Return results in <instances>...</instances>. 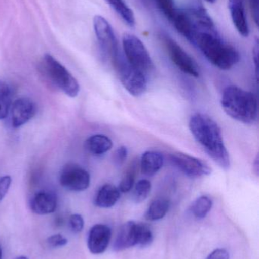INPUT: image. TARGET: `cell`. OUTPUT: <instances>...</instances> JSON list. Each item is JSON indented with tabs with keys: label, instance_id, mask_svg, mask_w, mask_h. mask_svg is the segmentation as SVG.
<instances>
[{
	"label": "cell",
	"instance_id": "obj_27",
	"mask_svg": "<svg viewBox=\"0 0 259 259\" xmlns=\"http://www.w3.org/2000/svg\"><path fill=\"white\" fill-rule=\"evenodd\" d=\"M128 157V149L126 146H120L114 153V162L116 166L120 167L124 164Z\"/></svg>",
	"mask_w": 259,
	"mask_h": 259
},
{
	"label": "cell",
	"instance_id": "obj_29",
	"mask_svg": "<svg viewBox=\"0 0 259 259\" xmlns=\"http://www.w3.org/2000/svg\"><path fill=\"white\" fill-rule=\"evenodd\" d=\"M47 243L51 247H62L68 243V240L61 234H54V235L51 236L47 239Z\"/></svg>",
	"mask_w": 259,
	"mask_h": 259
},
{
	"label": "cell",
	"instance_id": "obj_33",
	"mask_svg": "<svg viewBox=\"0 0 259 259\" xmlns=\"http://www.w3.org/2000/svg\"><path fill=\"white\" fill-rule=\"evenodd\" d=\"M253 170H255V173L258 175V157H257L256 159H255V162H254L253 164Z\"/></svg>",
	"mask_w": 259,
	"mask_h": 259
},
{
	"label": "cell",
	"instance_id": "obj_5",
	"mask_svg": "<svg viewBox=\"0 0 259 259\" xmlns=\"http://www.w3.org/2000/svg\"><path fill=\"white\" fill-rule=\"evenodd\" d=\"M111 62L122 84L131 95L140 97L146 92L147 88V76L134 68L127 62L122 52Z\"/></svg>",
	"mask_w": 259,
	"mask_h": 259
},
{
	"label": "cell",
	"instance_id": "obj_23",
	"mask_svg": "<svg viewBox=\"0 0 259 259\" xmlns=\"http://www.w3.org/2000/svg\"><path fill=\"white\" fill-rule=\"evenodd\" d=\"M12 104L10 88L4 83H0V120L7 118Z\"/></svg>",
	"mask_w": 259,
	"mask_h": 259
},
{
	"label": "cell",
	"instance_id": "obj_3",
	"mask_svg": "<svg viewBox=\"0 0 259 259\" xmlns=\"http://www.w3.org/2000/svg\"><path fill=\"white\" fill-rule=\"evenodd\" d=\"M220 103L227 115L243 124H253L258 118L256 97L239 87L229 86L225 88Z\"/></svg>",
	"mask_w": 259,
	"mask_h": 259
},
{
	"label": "cell",
	"instance_id": "obj_32",
	"mask_svg": "<svg viewBox=\"0 0 259 259\" xmlns=\"http://www.w3.org/2000/svg\"><path fill=\"white\" fill-rule=\"evenodd\" d=\"M249 5L252 9V15L255 19V24L258 23V0H249Z\"/></svg>",
	"mask_w": 259,
	"mask_h": 259
},
{
	"label": "cell",
	"instance_id": "obj_25",
	"mask_svg": "<svg viewBox=\"0 0 259 259\" xmlns=\"http://www.w3.org/2000/svg\"><path fill=\"white\" fill-rule=\"evenodd\" d=\"M137 246L146 247L153 241V234L147 225L142 223L137 224Z\"/></svg>",
	"mask_w": 259,
	"mask_h": 259
},
{
	"label": "cell",
	"instance_id": "obj_4",
	"mask_svg": "<svg viewBox=\"0 0 259 259\" xmlns=\"http://www.w3.org/2000/svg\"><path fill=\"white\" fill-rule=\"evenodd\" d=\"M43 66L47 77L58 89L71 98L79 95L80 91L79 82L53 56L50 54L45 55L43 59Z\"/></svg>",
	"mask_w": 259,
	"mask_h": 259
},
{
	"label": "cell",
	"instance_id": "obj_8",
	"mask_svg": "<svg viewBox=\"0 0 259 259\" xmlns=\"http://www.w3.org/2000/svg\"><path fill=\"white\" fill-rule=\"evenodd\" d=\"M162 40L173 64L185 74L192 77H199L200 75V69L194 59L170 36L163 35Z\"/></svg>",
	"mask_w": 259,
	"mask_h": 259
},
{
	"label": "cell",
	"instance_id": "obj_7",
	"mask_svg": "<svg viewBox=\"0 0 259 259\" xmlns=\"http://www.w3.org/2000/svg\"><path fill=\"white\" fill-rule=\"evenodd\" d=\"M93 24L96 37L102 51L112 62L121 53L112 26L101 15H96L94 17Z\"/></svg>",
	"mask_w": 259,
	"mask_h": 259
},
{
	"label": "cell",
	"instance_id": "obj_28",
	"mask_svg": "<svg viewBox=\"0 0 259 259\" xmlns=\"http://www.w3.org/2000/svg\"><path fill=\"white\" fill-rule=\"evenodd\" d=\"M69 224L73 232L79 233L83 230L85 222H84V219L82 215L79 214H74L70 216Z\"/></svg>",
	"mask_w": 259,
	"mask_h": 259
},
{
	"label": "cell",
	"instance_id": "obj_35",
	"mask_svg": "<svg viewBox=\"0 0 259 259\" xmlns=\"http://www.w3.org/2000/svg\"><path fill=\"white\" fill-rule=\"evenodd\" d=\"M15 259H28V258H27V257L25 256H19L17 257V258H15Z\"/></svg>",
	"mask_w": 259,
	"mask_h": 259
},
{
	"label": "cell",
	"instance_id": "obj_11",
	"mask_svg": "<svg viewBox=\"0 0 259 259\" xmlns=\"http://www.w3.org/2000/svg\"><path fill=\"white\" fill-rule=\"evenodd\" d=\"M10 109L11 124L14 128L27 124L36 112V104L29 98L18 99L12 103Z\"/></svg>",
	"mask_w": 259,
	"mask_h": 259
},
{
	"label": "cell",
	"instance_id": "obj_17",
	"mask_svg": "<svg viewBox=\"0 0 259 259\" xmlns=\"http://www.w3.org/2000/svg\"><path fill=\"white\" fill-rule=\"evenodd\" d=\"M118 187L110 184H104L100 187L96 195L94 204L103 208H111L116 205L120 198Z\"/></svg>",
	"mask_w": 259,
	"mask_h": 259
},
{
	"label": "cell",
	"instance_id": "obj_31",
	"mask_svg": "<svg viewBox=\"0 0 259 259\" xmlns=\"http://www.w3.org/2000/svg\"><path fill=\"white\" fill-rule=\"evenodd\" d=\"M230 255L226 249H218L211 252L206 259H229Z\"/></svg>",
	"mask_w": 259,
	"mask_h": 259
},
{
	"label": "cell",
	"instance_id": "obj_15",
	"mask_svg": "<svg viewBox=\"0 0 259 259\" xmlns=\"http://www.w3.org/2000/svg\"><path fill=\"white\" fill-rule=\"evenodd\" d=\"M137 224L135 222H128L121 227L114 242V250L120 252L137 246Z\"/></svg>",
	"mask_w": 259,
	"mask_h": 259
},
{
	"label": "cell",
	"instance_id": "obj_2",
	"mask_svg": "<svg viewBox=\"0 0 259 259\" xmlns=\"http://www.w3.org/2000/svg\"><path fill=\"white\" fill-rule=\"evenodd\" d=\"M190 42L195 44L219 69L230 70L240 62V53L235 47L224 40L215 24L195 30Z\"/></svg>",
	"mask_w": 259,
	"mask_h": 259
},
{
	"label": "cell",
	"instance_id": "obj_16",
	"mask_svg": "<svg viewBox=\"0 0 259 259\" xmlns=\"http://www.w3.org/2000/svg\"><path fill=\"white\" fill-rule=\"evenodd\" d=\"M164 165V156L158 151H147L141 155L140 167L143 175L152 177L156 175Z\"/></svg>",
	"mask_w": 259,
	"mask_h": 259
},
{
	"label": "cell",
	"instance_id": "obj_12",
	"mask_svg": "<svg viewBox=\"0 0 259 259\" xmlns=\"http://www.w3.org/2000/svg\"><path fill=\"white\" fill-rule=\"evenodd\" d=\"M111 239V230L105 225H94L88 234V247L94 255L103 253L107 249Z\"/></svg>",
	"mask_w": 259,
	"mask_h": 259
},
{
	"label": "cell",
	"instance_id": "obj_9",
	"mask_svg": "<svg viewBox=\"0 0 259 259\" xmlns=\"http://www.w3.org/2000/svg\"><path fill=\"white\" fill-rule=\"evenodd\" d=\"M170 159L176 168L189 178H199L211 175V169L208 164L188 154L175 152L170 155Z\"/></svg>",
	"mask_w": 259,
	"mask_h": 259
},
{
	"label": "cell",
	"instance_id": "obj_13",
	"mask_svg": "<svg viewBox=\"0 0 259 259\" xmlns=\"http://www.w3.org/2000/svg\"><path fill=\"white\" fill-rule=\"evenodd\" d=\"M228 8L234 27L240 36L248 37L250 33L244 0H228Z\"/></svg>",
	"mask_w": 259,
	"mask_h": 259
},
{
	"label": "cell",
	"instance_id": "obj_10",
	"mask_svg": "<svg viewBox=\"0 0 259 259\" xmlns=\"http://www.w3.org/2000/svg\"><path fill=\"white\" fill-rule=\"evenodd\" d=\"M59 182L61 186L70 191H84L89 187L91 176L83 167L68 164L62 168Z\"/></svg>",
	"mask_w": 259,
	"mask_h": 259
},
{
	"label": "cell",
	"instance_id": "obj_19",
	"mask_svg": "<svg viewBox=\"0 0 259 259\" xmlns=\"http://www.w3.org/2000/svg\"><path fill=\"white\" fill-rule=\"evenodd\" d=\"M105 1L128 26L132 27L135 26V17L133 11L129 7L124 0H105Z\"/></svg>",
	"mask_w": 259,
	"mask_h": 259
},
{
	"label": "cell",
	"instance_id": "obj_20",
	"mask_svg": "<svg viewBox=\"0 0 259 259\" xmlns=\"http://www.w3.org/2000/svg\"><path fill=\"white\" fill-rule=\"evenodd\" d=\"M170 202L164 198L155 199L149 205L145 217L149 221H158L162 219L168 212Z\"/></svg>",
	"mask_w": 259,
	"mask_h": 259
},
{
	"label": "cell",
	"instance_id": "obj_34",
	"mask_svg": "<svg viewBox=\"0 0 259 259\" xmlns=\"http://www.w3.org/2000/svg\"><path fill=\"white\" fill-rule=\"evenodd\" d=\"M205 1L208 2L209 3H214L217 0H205Z\"/></svg>",
	"mask_w": 259,
	"mask_h": 259
},
{
	"label": "cell",
	"instance_id": "obj_30",
	"mask_svg": "<svg viewBox=\"0 0 259 259\" xmlns=\"http://www.w3.org/2000/svg\"><path fill=\"white\" fill-rule=\"evenodd\" d=\"M12 178L9 175L2 177L0 178V202L4 199L10 188Z\"/></svg>",
	"mask_w": 259,
	"mask_h": 259
},
{
	"label": "cell",
	"instance_id": "obj_36",
	"mask_svg": "<svg viewBox=\"0 0 259 259\" xmlns=\"http://www.w3.org/2000/svg\"><path fill=\"white\" fill-rule=\"evenodd\" d=\"M2 256H3V251H2V248L0 246V259H2Z\"/></svg>",
	"mask_w": 259,
	"mask_h": 259
},
{
	"label": "cell",
	"instance_id": "obj_18",
	"mask_svg": "<svg viewBox=\"0 0 259 259\" xmlns=\"http://www.w3.org/2000/svg\"><path fill=\"white\" fill-rule=\"evenodd\" d=\"M85 147L92 155H101L112 149L113 142L107 136L95 134L85 140Z\"/></svg>",
	"mask_w": 259,
	"mask_h": 259
},
{
	"label": "cell",
	"instance_id": "obj_21",
	"mask_svg": "<svg viewBox=\"0 0 259 259\" xmlns=\"http://www.w3.org/2000/svg\"><path fill=\"white\" fill-rule=\"evenodd\" d=\"M213 202L211 198L207 196H202L193 202L191 206V212L197 219H202L212 208Z\"/></svg>",
	"mask_w": 259,
	"mask_h": 259
},
{
	"label": "cell",
	"instance_id": "obj_24",
	"mask_svg": "<svg viewBox=\"0 0 259 259\" xmlns=\"http://www.w3.org/2000/svg\"><path fill=\"white\" fill-rule=\"evenodd\" d=\"M152 189V184L149 180H140L135 184L132 193V199L136 203H141L149 196Z\"/></svg>",
	"mask_w": 259,
	"mask_h": 259
},
{
	"label": "cell",
	"instance_id": "obj_1",
	"mask_svg": "<svg viewBox=\"0 0 259 259\" xmlns=\"http://www.w3.org/2000/svg\"><path fill=\"white\" fill-rule=\"evenodd\" d=\"M189 126L195 140L208 156L219 167L228 170L231 167L229 152L217 123L208 115L196 113L190 118Z\"/></svg>",
	"mask_w": 259,
	"mask_h": 259
},
{
	"label": "cell",
	"instance_id": "obj_6",
	"mask_svg": "<svg viewBox=\"0 0 259 259\" xmlns=\"http://www.w3.org/2000/svg\"><path fill=\"white\" fill-rule=\"evenodd\" d=\"M123 54L135 69L147 76L153 71L154 63L144 44L135 35L126 33L123 37Z\"/></svg>",
	"mask_w": 259,
	"mask_h": 259
},
{
	"label": "cell",
	"instance_id": "obj_26",
	"mask_svg": "<svg viewBox=\"0 0 259 259\" xmlns=\"http://www.w3.org/2000/svg\"><path fill=\"white\" fill-rule=\"evenodd\" d=\"M154 1L155 2L160 10L165 15L166 18L171 22L177 11L174 0H154Z\"/></svg>",
	"mask_w": 259,
	"mask_h": 259
},
{
	"label": "cell",
	"instance_id": "obj_22",
	"mask_svg": "<svg viewBox=\"0 0 259 259\" xmlns=\"http://www.w3.org/2000/svg\"><path fill=\"white\" fill-rule=\"evenodd\" d=\"M138 163L136 161H134L125 172L119 186V190L121 193H128L133 188L135 178L138 174Z\"/></svg>",
	"mask_w": 259,
	"mask_h": 259
},
{
	"label": "cell",
	"instance_id": "obj_14",
	"mask_svg": "<svg viewBox=\"0 0 259 259\" xmlns=\"http://www.w3.org/2000/svg\"><path fill=\"white\" fill-rule=\"evenodd\" d=\"M56 207H57V197L52 192H38L30 201V208L32 211L40 215L54 212Z\"/></svg>",
	"mask_w": 259,
	"mask_h": 259
}]
</instances>
